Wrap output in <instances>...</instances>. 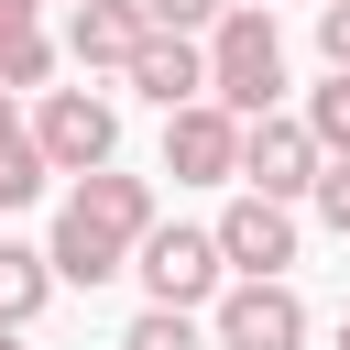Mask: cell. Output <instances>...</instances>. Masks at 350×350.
<instances>
[{
    "label": "cell",
    "instance_id": "5bb4252c",
    "mask_svg": "<svg viewBox=\"0 0 350 350\" xmlns=\"http://www.w3.org/2000/svg\"><path fill=\"white\" fill-rule=\"evenodd\" d=\"M120 350H208V339H197V317H186V306H142V317L120 328Z\"/></svg>",
    "mask_w": 350,
    "mask_h": 350
},
{
    "label": "cell",
    "instance_id": "2e32d148",
    "mask_svg": "<svg viewBox=\"0 0 350 350\" xmlns=\"http://www.w3.org/2000/svg\"><path fill=\"white\" fill-rule=\"evenodd\" d=\"M219 11H230V0H142V22H153V33H208Z\"/></svg>",
    "mask_w": 350,
    "mask_h": 350
},
{
    "label": "cell",
    "instance_id": "9a60e30c",
    "mask_svg": "<svg viewBox=\"0 0 350 350\" xmlns=\"http://www.w3.org/2000/svg\"><path fill=\"white\" fill-rule=\"evenodd\" d=\"M306 131H317V153H350V77L328 66V88L306 98Z\"/></svg>",
    "mask_w": 350,
    "mask_h": 350
},
{
    "label": "cell",
    "instance_id": "d6986e66",
    "mask_svg": "<svg viewBox=\"0 0 350 350\" xmlns=\"http://www.w3.org/2000/svg\"><path fill=\"white\" fill-rule=\"evenodd\" d=\"M0 350H22V328H0Z\"/></svg>",
    "mask_w": 350,
    "mask_h": 350
},
{
    "label": "cell",
    "instance_id": "e0dca14e",
    "mask_svg": "<svg viewBox=\"0 0 350 350\" xmlns=\"http://www.w3.org/2000/svg\"><path fill=\"white\" fill-rule=\"evenodd\" d=\"M317 219L350 241V153H328V164H317Z\"/></svg>",
    "mask_w": 350,
    "mask_h": 350
},
{
    "label": "cell",
    "instance_id": "ba28073f",
    "mask_svg": "<svg viewBox=\"0 0 350 350\" xmlns=\"http://www.w3.org/2000/svg\"><path fill=\"white\" fill-rule=\"evenodd\" d=\"M219 262H230V273H284V262H295V208H284V197H230Z\"/></svg>",
    "mask_w": 350,
    "mask_h": 350
},
{
    "label": "cell",
    "instance_id": "52a82bcc",
    "mask_svg": "<svg viewBox=\"0 0 350 350\" xmlns=\"http://www.w3.org/2000/svg\"><path fill=\"white\" fill-rule=\"evenodd\" d=\"M131 273L153 284V306H208L230 262H219V230H142Z\"/></svg>",
    "mask_w": 350,
    "mask_h": 350
},
{
    "label": "cell",
    "instance_id": "30bf717a",
    "mask_svg": "<svg viewBox=\"0 0 350 350\" xmlns=\"http://www.w3.org/2000/svg\"><path fill=\"white\" fill-rule=\"evenodd\" d=\"M153 109H186V98H208V55H197V33H153L131 66H120Z\"/></svg>",
    "mask_w": 350,
    "mask_h": 350
},
{
    "label": "cell",
    "instance_id": "3957f363",
    "mask_svg": "<svg viewBox=\"0 0 350 350\" xmlns=\"http://www.w3.org/2000/svg\"><path fill=\"white\" fill-rule=\"evenodd\" d=\"M317 164H328V153H317V131H306V120H284V109L241 120V186H252V197H284V208H295V197H317Z\"/></svg>",
    "mask_w": 350,
    "mask_h": 350
},
{
    "label": "cell",
    "instance_id": "ac0fdd59",
    "mask_svg": "<svg viewBox=\"0 0 350 350\" xmlns=\"http://www.w3.org/2000/svg\"><path fill=\"white\" fill-rule=\"evenodd\" d=\"M317 44H328V66H350V0H317Z\"/></svg>",
    "mask_w": 350,
    "mask_h": 350
},
{
    "label": "cell",
    "instance_id": "277c9868",
    "mask_svg": "<svg viewBox=\"0 0 350 350\" xmlns=\"http://www.w3.org/2000/svg\"><path fill=\"white\" fill-rule=\"evenodd\" d=\"M219 350H306V295L284 273H241L219 295Z\"/></svg>",
    "mask_w": 350,
    "mask_h": 350
},
{
    "label": "cell",
    "instance_id": "7c38bea8",
    "mask_svg": "<svg viewBox=\"0 0 350 350\" xmlns=\"http://www.w3.org/2000/svg\"><path fill=\"white\" fill-rule=\"evenodd\" d=\"M44 295H55V252L0 241V328H33V317H44Z\"/></svg>",
    "mask_w": 350,
    "mask_h": 350
},
{
    "label": "cell",
    "instance_id": "8992f818",
    "mask_svg": "<svg viewBox=\"0 0 350 350\" xmlns=\"http://www.w3.org/2000/svg\"><path fill=\"white\" fill-rule=\"evenodd\" d=\"M164 175H175V186H219V175H241V109H219V98L164 109Z\"/></svg>",
    "mask_w": 350,
    "mask_h": 350
},
{
    "label": "cell",
    "instance_id": "7a4b0ae2",
    "mask_svg": "<svg viewBox=\"0 0 350 350\" xmlns=\"http://www.w3.org/2000/svg\"><path fill=\"white\" fill-rule=\"evenodd\" d=\"M208 98L262 120L284 98V44H273V11H219L208 22Z\"/></svg>",
    "mask_w": 350,
    "mask_h": 350
},
{
    "label": "cell",
    "instance_id": "5b68a950",
    "mask_svg": "<svg viewBox=\"0 0 350 350\" xmlns=\"http://www.w3.org/2000/svg\"><path fill=\"white\" fill-rule=\"evenodd\" d=\"M33 142H44V164H55V175H98V164L120 153V109H109V98H88V88H55V98H44V120H33Z\"/></svg>",
    "mask_w": 350,
    "mask_h": 350
},
{
    "label": "cell",
    "instance_id": "6da1fadb",
    "mask_svg": "<svg viewBox=\"0 0 350 350\" xmlns=\"http://www.w3.org/2000/svg\"><path fill=\"white\" fill-rule=\"evenodd\" d=\"M142 230H153V186L120 175V164H98V175H77V197L55 219V273L66 284H109V273H131Z\"/></svg>",
    "mask_w": 350,
    "mask_h": 350
},
{
    "label": "cell",
    "instance_id": "8fae6325",
    "mask_svg": "<svg viewBox=\"0 0 350 350\" xmlns=\"http://www.w3.org/2000/svg\"><path fill=\"white\" fill-rule=\"evenodd\" d=\"M33 11H44V0H0V88H44V77H55V44H44Z\"/></svg>",
    "mask_w": 350,
    "mask_h": 350
},
{
    "label": "cell",
    "instance_id": "ffe728a7",
    "mask_svg": "<svg viewBox=\"0 0 350 350\" xmlns=\"http://www.w3.org/2000/svg\"><path fill=\"white\" fill-rule=\"evenodd\" d=\"M339 350H350V317H339Z\"/></svg>",
    "mask_w": 350,
    "mask_h": 350
},
{
    "label": "cell",
    "instance_id": "4fadbf2b",
    "mask_svg": "<svg viewBox=\"0 0 350 350\" xmlns=\"http://www.w3.org/2000/svg\"><path fill=\"white\" fill-rule=\"evenodd\" d=\"M44 142H33V120H11V88H0V208H33L44 197Z\"/></svg>",
    "mask_w": 350,
    "mask_h": 350
},
{
    "label": "cell",
    "instance_id": "9c48e42d",
    "mask_svg": "<svg viewBox=\"0 0 350 350\" xmlns=\"http://www.w3.org/2000/svg\"><path fill=\"white\" fill-rule=\"evenodd\" d=\"M153 44V22H142V0H77V22H66V55L98 77V66H131Z\"/></svg>",
    "mask_w": 350,
    "mask_h": 350
}]
</instances>
